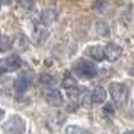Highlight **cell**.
I'll list each match as a JSON object with an SVG mask.
<instances>
[{
    "mask_svg": "<svg viewBox=\"0 0 134 134\" xmlns=\"http://www.w3.org/2000/svg\"><path fill=\"white\" fill-rule=\"evenodd\" d=\"M3 117H4V111H3L2 109H0V119H2Z\"/></svg>",
    "mask_w": 134,
    "mask_h": 134,
    "instance_id": "ffe728a7",
    "label": "cell"
},
{
    "mask_svg": "<svg viewBox=\"0 0 134 134\" xmlns=\"http://www.w3.org/2000/svg\"><path fill=\"white\" fill-rule=\"evenodd\" d=\"M74 70L78 76L85 78V79H90V78L97 75V67L88 60H79L76 62Z\"/></svg>",
    "mask_w": 134,
    "mask_h": 134,
    "instance_id": "7a4b0ae2",
    "label": "cell"
},
{
    "mask_svg": "<svg viewBox=\"0 0 134 134\" xmlns=\"http://www.w3.org/2000/svg\"><path fill=\"white\" fill-rule=\"evenodd\" d=\"M4 134H24L26 131V122L19 115H12L3 126Z\"/></svg>",
    "mask_w": 134,
    "mask_h": 134,
    "instance_id": "6da1fadb",
    "label": "cell"
},
{
    "mask_svg": "<svg viewBox=\"0 0 134 134\" xmlns=\"http://www.w3.org/2000/svg\"><path fill=\"white\" fill-rule=\"evenodd\" d=\"M47 38H48V31L43 24H36L35 27H34V40H35L38 44L44 43V40H46Z\"/></svg>",
    "mask_w": 134,
    "mask_h": 134,
    "instance_id": "52a82bcc",
    "label": "cell"
},
{
    "mask_svg": "<svg viewBox=\"0 0 134 134\" xmlns=\"http://www.w3.org/2000/svg\"><path fill=\"white\" fill-rule=\"evenodd\" d=\"M124 134H134V131H133V130H129V131H126V133H124Z\"/></svg>",
    "mask_w": 134,
    "mask_h": 134,
    "instance_id": "44dd1931",
    "label": "cell"
},
{
    "mask_svg": "<svg viewBox=\"0 0 134 134\" xmlns=\"http://www.w3.org/2000/svg\"><path fill=\"white\" fill-rule=\"evenodd\" d=\"M44 99L51 106H62L63 105V95L57 88H47L44 90Z\"/></svg>",
    "mask_w": 134,
    "mask_h": 134,
    "instance_id": "5b68a950",
    "label": "cell"
},
{
    "mask_svg": "<svg viewBox=\"0 0 134 134\" xmlns=\"http://www.w3.org/2000/svg\"><path fill=\"white\" fill-rule=\"evenodd\" d=\"M103 52H105V58H107L110 62H114L119 59V57L122 55V48L118 44H107L103 48Z\"/></svg>",
    "mask_w": 134,
    "mask_h": 134,
    "instance_id": "8992f818",
    "label": "cell"
},
{
    "mask_svg": "<svg viewBox=\"0 0 134 134\" xmlns=\"http://www.w3.org/2000/svg\"><path fill=\"white\" fill-rule=\"evenodd\" d=\"M12 48V42L8 36L0 35V52H7Z\"/></svg>",
    "mask_w": 134,
    "mask_h": 134,
    "instance_id": "4fadbf2b",
    "label": "cell"
},
{
    "mask_svg": "<svg viewBox=\"0 0 134 134\" xmlns=\"http://www.w3.org/2000/svg\"><path fill=\"white\" fill-rule=\"evenodd\" d=\"M105 99H106V90L102 86H97L91 94V102L102 103V102H105Z\"/></svg>",
    "mask_w": 134,
    "mask_h": 134,
    "instance_id": "9c48e42d",
    "label": "cell"
},
{
    "mask_svg": "<svg viewBox=\"0 0 134 134\" xmlns=\"http://www.w3.org/2000/svg\"><path fill=\"white\" fill-rule=\"evenodd\" d=\"M0 8H2V4H0Z\"/></svg>",
    "mask_w": 134,
    "mask_h": 134,
    "instance_id": "7402d4cb",
    "label": "cell"
},
{
    "mask_svg": "<svg viewBox=\"0 0 134 134\" xmlns=\"http://www.w3.org/2000/svg\"><path fill=\"white\" fill-rule=\"evenodd\" d=\"M97 32L99 34L100 36H107L110 34V28H109V26L105 23V21H98L97 23Z\"/></svg>",
    "mask_w": 134,
    "mask_h": 134,
    "instance_id": "5bb4252c",
    "label": "cell"
},
{
    "mask_svg": "<svg viewBox=\"0 0 134 134\" xmlns=\"http://www.w3.org/2000/svg\"><path fill=\"white\" fill-rule=\"evenodd\" d=\"M87 54L90 55V57L98 62L100 60H103L105 58V52H103V48H100L98 46H94V47H90V48H87Z\"/></svg>",
    "mask_w": 134,
    "mask_h": 134,
    "instance_id": "8fae6325",
    "label": "cell"
},
{
    "mask_svg": "<svg viewBox=\"0 0 134 134\" xmlns=\"http://www.w3.org/2000/svg\"><path fill=\"white\" fill-rule=\"evenodd\" d=\"M39 81L42 82V83H44V85H54L55 83V79H54V76H51V75H48V74H43V75H40V78H39Z\"/></svg>",
    "mask_w": 134,
    "mask_h": 134,
    "instance_id": "e0dca14e",
    "label": "cell"
},
{
    "mask_svg": "<svg viewBox=\"0 0 134 134\" xmlns=\"http://www.w3.org/2000/svg\"><path fill=\"white\" fill-rule=\"evenodd\" d=\"M18 3L24 9H31L34 7V0H18Z\"/></svg>",
    "mask_w": 134,
    "mask_h": 134,
    "instance_id": "ac0fdd59",
    "label": "cell"
},
{
    "mask_svg": "<svg viewBox=\"0 0 134 134\" xmlns=\"http://www.w3.org/2000/svg\"><path fill=\"white\" fill-rule=\"evenodd\" d=\"M58 18V14L55 9H44L42 12V21L44 24H51L54 23Z\"/></svg>",
    "mask_w": 134,
    "mask_h": 134,
    "instance_id": "30bf717a",
    "label": "cell"
},
{
    "mask_svg": "<svg viewBox=\"0 0 134 134\" xmlns=\"http://www.w3.org/2000/svg\"><path fill=\"white\" fill-rule=\"evenodd\" d=\"M21 66V59L19 55H9L7 58H3L0 60V72H12L18 69H20Z\"/></svg>",
    "mask_w": 134,
    "mask_h": 134,
    "instance_id": "277c9868",
    "label": "cell"
},
{
    "mask_svg": "<svg viewBox=\"0 0 134 134\" xmlns=\"http://www.w3.org/2000/svg\"><path fill=\"white\" fill-rule=\"evenodd\" d=\"M30 85V78L26 74H21L20 76H18V79L15 81V90L18 93H24L27 90V87Z\"/></svg>",
    "mask_w": 134,
    "mask_h": 134,
    "instance_id": "ba28073f",
    "label": "cell"
},
{
    "mask_svg": "<svg viewBox=\"0 0 134 134\" xmlns=\"http://www.w3.org/2000/svg\"><path fill=\"white\" fill-rule=\"evenodd\" d=\"M66 134H87V133H86V130H83V129L79 127V126L71 125V126H67Z\"/></svg>",
    "mask_w": 134,
    "mask_h": 134,
    "instance_id": "2e32d148",
    "label": "cell"
},
{
    "mask_svg": "<svg viewBox=\"0 0 134 134\" xmlns=\"http://www.w3.org/2000/svg\"><path fill=\"white\" fill-rule=\"evenodd\" d=\"M27 46H28V44H27V39L23 35H18L16 40H15V47L18 50H20V51H24L27 48Z\"/></svg>",
    "mask_w": 134,
    "mask_h": 134,
    "instance_id": "9a60e30c",
    "label": "cell"
},
{
    "mask_svg": "<svg viewBox=\"0 0 134 134\" xmlns=\"http://www.w3.org/2000/svg\"><path fill=\"white\" fill-rule=\"evenodd\" d=\"M103 114L105 115H113L114 114V107L111 103H106V106L103 107Z\"/></svg>",
    "mask_w": 134,
    "mask_h": 134,
    "instance_id": "d6986e66",
    "label": "cell"
},
{
    "mask_svg": "<svg viewBox=\"0 0 134 134\" xmlns=\"http://www.w3.org/2000/svg\"><path fill=\"white\" fill-rule=\"evenodd\" d=\"M76 85H78V82H76V79L70 74V72H66L64 74V78H63V81H62V86L64 87V88H72V87H76Z\"/></svg>",
    "mask_w": 134,
    "mask_h": 134,
    "instance_id": "7c38bea8",
    "label": "cell"
},
{
    "mask_svg": "<svg viewBox=\"0 0 134 134\" xmlns=\"http://www.w3.org/2000/svg\"><path fill=\"white\" fill-rule=\"evenodd\" d=\"M109 91H110L111 98L114 99V102H117V103H119V105H122V103L126 102V99H127V88H126L125 85L118 83V82L110 83Z\"/></svg>",
    "mask_w": 134,
    "mask_h": 134,
    "instance_id": "3957f363",
    "label": "cell"
}]
</instances>
